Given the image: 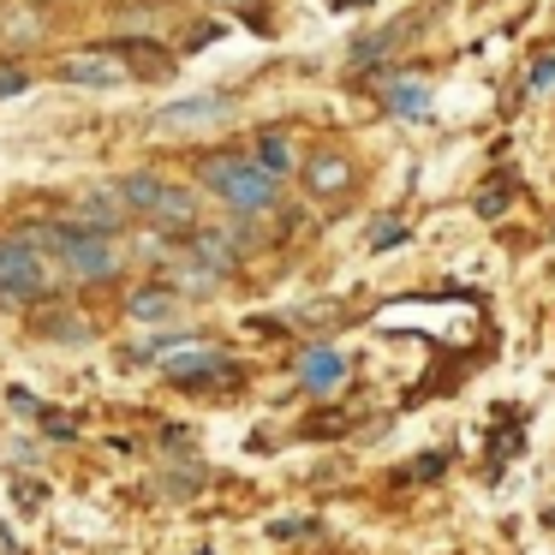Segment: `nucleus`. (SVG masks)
Wrapping results in <instances>:
<instances>
[{
    "instance_id": "1",
    "label": "nucleus",
    "mask_w": 555,
    "mask_h": 555,
    "mask_svg": "<svg viewBox=\"0 0 555 555\" xmlns=\"http://www.w3.org/2000/svg\"><path fill=\"white\" fill-rule=\"evenodd\" d=\"M197 180H204L209 192H216V204L240 221H257L281 204V180L269 168H257L251 156H209L204 168H197Z\"/></svg>"
},
{
    "instance_id": "2",
    "label": "nucleus",
    "mask_w": 555,
    "mask_h": 555,
    "mask_svg": "<svg viewBox=\"0 0 555 555\" xmlns=\"http://www.w3.org/2000/svg\"><path fill=\"white\" fill-rule=\"evenodd\" d=\"M54 251H61V263H66V275H78V281H108L114 269H120V251L108 245V233H54Z\"/></svg>"
},
{
    "instance_id": "3",
    "label": "nucleus",
    "mask_w": 555,
    "mask_h": 555,
    "mask_svg": "<svg viewBox=\"0 0 555 555\" xmlns=\"http://www.w3.org/2000/svg\"><path fill=\"white\" fill-rule=\"evenodd\" d=\"M299 180H305V197H323L328 204V197H347L352 185H359V168H352L347 150H311Z\"/></svg>"
},
{
    "instance_id": "4",
    "label": "nucleus",
    "mask_w": 555,
    "mask_h": 555,
    "mask_svg": "<svg viewBox=\"0 0 555 555\" xmlns=\"http://www.w3.org/2000/svg\"><path fill=\"white\" fill-rule=\"evenodd\" d=\"M126 317L144 328H168L173 317H180V293L168 287V281H150V287H132L126 293Z\"/></svg>"
},
{
    "instance_id": "5",
    "label": "nucleus",
    "mask_w": 555,
    "mask_h": 555,
    "mask_svg": "<svg viewBox=\"0 0 555 555\" xmlns=\"http://www.w3.org/2000/svg\"><path fill=\"white\" fill-rule=\"evenodd\" d=\"M0 281H7L13 293H25V299H30V293H49L54 287V275L37 263V251H25V245L0 251Z\"/></svg>"
},
{
    "instance_id": "6",
    "label": "nucleus",
    "mask_w": 555,
    "mask_h": 555,
    "mask_svg": "<svg viewBox=\"0 0 555 555\" xmlns=\"http://www.w3.org/2000/svg\"><path fill=\"white\" fill-rule=\"evenodd\" d=\"M197 209H204V197L192 192V185H168V197L156 204V228L162 233H197Z\"/></svg>"
},
{
    "instance_id": "7",
    "label": "nucleus",
    "mask_w": 555,
    "mask_h": 555,
    "mask_svg": "<svg viewBox=\"0 0 555 555\" xmlns=\"http://www.w3.org/2000/svg\"><path fill=\"white\" fill-rule=\"evenodd\" d=\"M340 376H347V359H340L335 347H311L299 359V388H311V395H328Z\"/></svg>"
},
{
    "instance_id": "8",
    "label": "nucleus",
    "mask_w": 555,
    "mask_h": 555,
    "mask_svg": "<svg viewBox=\"0 0 555 555\" xmlns=\"http://www.w3.org/2000/svg\"><path fill=\"white\" fill-rule=\"evenodd\" d=\"M251 162H257V168H269L275 180H287V173L305 168V162H299V144H293L287 132H263V138L251 144Z\"/></svg>"
},
{
    "instance_id": "9",
    "label": "nucleus",
    "mask_w": 555,
    "mask_h": 555,
    "mask_svg": "<svg viewBox=\"0 0 555 555\" xmlns=\"http://www.w3.org/2000/svg\"><path fill=\"white\" fill-rule=\"evenodd\" d=\"M233 240H240L233 228H197L192 233V257H197V263H209V269H221V275H233V263H240Z\"/></svg>"
},
{
    "instance_id": "10",
    "label": "nucleus",
    "mask_w": 555,
    "mask_h": 555,
    "mask_svg": "<svg viewBox=\"0 0 555 555\" xmlns=\"http://www.w3.org/2000/svg\"><path fill=\"white\" fill-rule=\"evenodd\" d=\"M114 192H120V204L132 209V216H156V204L162 197H168V180H156V173H126L120 185H114Z\"/></svg>"
},
{
    "instance_id": "11",
    "label": "nucleus",
    "mask_w": 555,
    "mask_h": 555,
    "mask_svg": "<svg viewBox=\"0 0 555 555\" xmlns=\"http://www.w3.org/2000/svg\"><path fill=\"white\" fill-rule=\"evenodd\" d=\"M173 293H180V299H209V293L221 287V269H209V263H197L192 251L180 257V263H173V281H168Z\"/></svg>"
},
{
    "instance_id": "12",
    "label": "nucleus",
    "mask_w": 555,
    "mask_h": 555,
    "mask_svg": "<svg viewBox=\"0 0 555 555\" xmlns=\"http://www.w3.org/2000/svg\"><path fill=\"white\" fill-rule=\"evenodd\" d=\"M126 216H132V209L120 204V192H90L85 204H78V221H85L90 233H114Z\"/></svg>"
},
{
    "instance_id": "13",
    "label": "nucleus",
    "mask_w": 555,
    "mask_h": 555,
    "mask_svg": "<svg viewBox=\"0 0 555 555\" xmlns=\"http://www.w3.org/2000/svg\"><path fill=\"white\" fill-rule=\"evenodd\" d=\"M388 114H406V120H430V90H424V85H388Z\"/></svg>"
},
{
    "instance_id": "14",
    "label": "nucleus",
    "mask_w": 555,
    "mask_h": 555,
    "mask_svg": "<svg viewBox=\"0 0 555 555\" xmlns=\"http://www.w3.org/2000/svg\"><path fill=\"white\" fill-rule=\"evenodd\" d=\"M221 114H228V102L197 96V102H185V108H168V114H162V126H209V120H221Z\"/></svg>"
},
{
    "instance_id": "15",
    "label": "nucleus",
    "mask_w": 555,
    "mask_h": 555,
    "mask_svg": "<svg viewBox=\"0 0 555 555\" xmlns=\"http://www.w3.org/2000/svg\"><path fill=\"white\" fill-rule=\"evenodd\" d=\"M406 245V221H376L371 228V251H400Z\"/></svg>"
},
{
    "instance_id": "16",
    "label": "nucleus",
    "mask_w": 555,
    "mask_h": 555,
    "mask_svg": "<svg viewBox=\"0 0 555 555\" xmlns=\"http://www.w3.org/2000/svg\"><path fill=\"white\" fill-rule=\"evenodd\" d=\"M436 472H448V454H418L406 472H400V478H406V483H424V478H436Z\"/></svg>"
},
{
    "instance_id": "17",
    "label": "nucleus",
    "mask_w": 555,
    "mask_h": 555,
    "mask_svg": "<svg viewBox=\"0 0 555 555\" xmlns=\"http://www.w3.org/2000/svg\"><path fill=\"white\" fill-rule=\"evenodd\" d=\"M526 90H531V96H543V90H555V61H538V66H531Z\"/></svg>"
},
{
    "instance_id": "18",
    "label": "nucleus",
    "mask_w": 555,
    "mask_h": 555,
    "mask_svg": "<svg viewBox=\"0 0 555 555\" xmlns=\"http://www.w3.org/2000/svg\"><path fill=\"white\" fill-rule=\"evenodd\" d=\"M507 209V192L502 185H483V197H478V216H502Z\"/></svg>"
},
{
    "instance_id": "19",
    "label": "nucleus",
    "mask_w": 555,
    "mask_h": 555,
    "mask_svg": "<svg viewBox=\"0 0 555 555\" xmlns=\"http://www.w3.org/2000/svg\"><path fill=\"white\" fill-rule=\"evenodd\" d=\"M221 7H233V13H245V18H251L257 7H263V0H221Z\"/></svg>"
},
{
    "instance_id": "20",
    "label": "nucleus",
    "mask_w": 555,
    "mask_h": 555,
    "mask_svg": "<svg viewBox=\"0 0 555 555\" xmlns=\"http://www.w3.org/2000/svg\"><path fill=\"white\" fill-rule=\"evenodd\" d=\"M335 7H347V0H335ZM352 7H364V0H352Z\"/></svg>"
}]
</instances>
